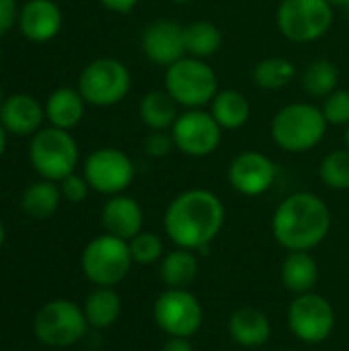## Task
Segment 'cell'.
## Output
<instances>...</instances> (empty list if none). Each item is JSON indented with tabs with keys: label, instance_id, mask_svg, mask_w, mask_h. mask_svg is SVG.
<instances>
[{
	"label": "cell",
	"instance_id": "4316f807",
	"mask_svg": "<svg viewBox=\"0 0 349 351\" xmlns=\"http://www.w3.org/2000/svg\"><path fill=\"white\" fill-rule=\"evenodd\" d=\"M84 317L91 327L95 329H107L111 327L119 315H121V298L113 288H101L93 290L84 300Z\"/></svg>",
	"mask_w": 349,
	"mask_h": 351
},
{
	"label": "cell",
	"instance_id": "8fae6325",
	"mask_svg": "<svg viewBox=\"0 0 349 351\" xmlns=\"http://www.w3.org/2000/svg\"><path fill=\"white\" fill-rule=\"evenodd\" d=\"M88 321L84 311L72 300H51L35 317V335L49 348H68L82 339Z\"/></svg>",
	"mask_w": 349,
	"mask_h": 351
},
{
	"label": "cell",
	"instance_id": "b9f144b4",
	"mask_svg": "<svg viewBox=\"0 0 349 351\" xmlns=\"http://www.w3.org/2000/svg\"><path fill=\"white\" fill-rule=\"evenodd\" d=\"M2 243H4V226L0 222V247H2Z\"/></svg>",
	"mask_w": 349,
	"mask_h": 351
},
{
	"label": "cell",
	"instance_id": "52a82bcc",
	"mask_svg": "<svg viewBox=\"0 0 349 351\" xmlns=\"http://www.w3.org/2000/svg\"><path fill=\"white\" fill-rule=\"evenodd\" d=\"M132 88L128 66L115 58H99L84 66L78 76V93L88 105L113 107L121 103Z\"/></svg>",
	"mask_w": 349,
	"mask_h": 351
},
{
	"label": "cell",
	"instance_id": "83f0119b",
	"mask_svg": "<svg viewBox=\"0 0 349 351\" xmlns=\"http://www.w3.org/2000/svg\"><path fill=\"white\" fill-rule=\"evenodd\" d=\"M185 35V53L191 58L208 60L216 56L222 47V31L210 21L189 23L183 31Z\"/></svg>",
	"mask_w": 349,
	"mask_h": 351
},
{
	"label": "cell",
	"instance_id": "6da1fadb",
	"mask_svg": "<svg viewBox=\"0 0 349 351\" xmlns=\"http://www.w3.org/2000/svg\"><path fill=\"white\" fill-rule=\"evenodd\" d=\"M226 210L222 199L210 189H185L177 193L165 210L163 226L175 247L206 253L224 226Z\"/></svg>",
	"mask_w": 349,
	"mask_h": 351
},
{
	"label": "cell",
	"instance_id": "74e56055",
	"mask_svg": "<svg viewBox=\"0 0 349 351\" xmlns=\"http://www.w3.org/2000/svg\"><path fill=\"white\" fill-rule=\"evenodd\" d=\"M6 130L2 128V123H0V156L4 154V148H6Z\"/></svg>",
	"mask_w": 349,
	"mask_h": 351
},
{
	"label": "cell",
	"instance_id": "5bb4252c",
	"mask_svg": "<svg viewBox=\"0 0 349 351\" xmlns=\"http://www.w3.org/2000/svg\"><path fill=\"white\" fill-rule=\"evenodd\" d=\"M276 162L259 150H245L237 154L226 171L230 187L245 197H257L269 191L276 183Z\"/></svg>",
	"mask_w": 349,
	"mask_h": 351
},
{
	"label": "cell",
	"instance_id": "7bdbcfd3",
	"mask_svg": "<svg viewBox=\"0 0 349 351\" xmlns=\"http://www.w3.org/2000/svg\"><path fill=\"white\" fill-rule=\"evenodd\" d=\"M2 103H4V97H2V88H0V109H2Z\"/></svg>",
	"mask_w": 349,
	"mask_h": 351
},
{
	"label": "cell",
	"instance_id": "4fadbf2b",
	"mask_svg": "<svg viewBox=\"0 0 349 351\" xmlns=\"http://www.w3.org/2000/svg\"><path fill=\"white\" fill-rule=\"evenodd\" d=\"M136 177L132 158L117 148H99L84 162V179L103 195L123 193Z\"/></svg>",
	"mask_w": 349,
	"mask_h": 351
},
{
	"label": "cell",
	"instance_id": "f546056e",
	"mask_svg": "<svg viewBox=\"0 0 349 351\" xmlns=\"http://www.w3.org/2000/svg\"><path fill=\"white\" fill-rule=\"evenodd\" d=\"M319 177L325 187L333 191H348L349 189V150L337 148L323 156L319 165Z\"/></svg>",
	"mask_w": 349,
	"mask_h": 351
},
{
	"label": "cell",
	"instance_id": "d4e9b609",
	"mask_svg": "<svg viewBox=\"0 0 349 351\" xmlns=\"http://www.w3.org/2000/svg\"><path fill=\"white\" fill-rule=\"evenodd\" d=\"M300 86L311 99H325L339 86V70L327 58H317L306 64L300 74Z\"/></svg>",
	"mask_w": 349,
	"mask_h": 351
},
{
	"label": "cell",
	"instance_id": "ac0fdd59",
	"mask_svg": "<svg viewBox=\"0 0 349 351\" xmlns=\"http://www.w3.org/2000/svg\"><path fill=\"white\" fill-rule=\"evenodd\" d=\"M43 107L31 95H12L2 103L0 123L12 136H29L37 134L43 121Z\"/></svg>",
	"mask_w": 349,
	"mask_h": 351
},
{
	"label": "cell",
	"instance_id": "836d02e7",
	"mask_svg": "<svg viewBox=\"0 0 349 351\" xmlns=\"http://www.w3.org/2000/svg\"><path fill=\"white\" fill-rule=\"evenodd\" d=\"M88 189H91L88 181H86L84 177H80V175H74V173L60 181L62 197H64L66 202H70V204H80V202H84L86 195H88Z\"/></svg>",
	"mask_w": 349,
	"mask_h": 351
},
{
	"label": "cell",
	"instance_id": "2e32d148",
	"mask_svg": "<svg viewBox=\"0 0 349 351\" xmlns=\"http://www.w3.org/2000/svg\"><path fill=\"white\" fill-rule=\"evenodd\" d=\"M101 222L107 234H113L123 241H132L138 232H142L144 212L140 204L130 195H111L101 212Z\"/></svg>",
	"mask_w": 349,
	"mask_h": 351
},
{
	"label": "cell",
	"instance_id": "d6a6232c",
	"mask_svg": "<svg viewBox=\"0 0 349 351\" xmlns=\"http://www.w3.org/2000/svg\"><path fill=\"white\" fill-rule=\"evenodd\" d=\"M142 146L150 158H165L175 150V142H173L171 132H148Z\"/></svg>",
	"mask_w": 349,
	"mask_h": 351
},
{
	"label": "cell",
	"instance_id": "cb8c5ba5",
	"mask_svg": "<svg viewBox=\"0 0 349 351\" xmlns=\"http://www.w3.org/2000/svg\"><path fill=\"white\" fill-rule=\"evenodd\" d=\"M138 113L150 132H171L181 111L167 90H150L142 97Z\"/></svg>",
	"mask_w": 349,
	"mask_h": 351
},
{
	"label": "cell",
	"instance_id": "8992f818",
	"mask_svg": "<svg viewBox=\"0 0 349 351\" xmlns=\"http://www.w3.org/2000/svg\"><path fill=\"white\" fill-rule=\"evenodd\" d=\"M132 263L134 259L128 241L107 232L93 239L84 247L80 257V265L86 280L101 288H113L121 280H125L132 269Z\"/></svg>",
	"mask_w": 349,
	"mask_h": 351
},
{
	"label": "cell",
	"instance_id": "d590c367",
	"mask_svg": "<svg viewBox=\"0 0 349 351\" xmlns=\"http://www.w3.org/2000/svg\"><path fill=\"white\" fill-rule=\"evenodd\" d=\"M107 10H111V12H117V14H128V12H132L136 6H138V2L140 0H99Z\"/></svg>",
	"mask_w": 349,
	"mask_h": 351
},
{
	"label": "cell",
	"instance_id": "44dd1931",
	"mask_svg": "<svg viewBox=\"0 0 349 351\" xmlns=\"http://www.w3.org/2000/svg\"><path fill=\"white\" fill-rule=\"evenodd\" d=\"M208 107H210L208 111L224 132H234L245 128L251 117V103L237 88L218 90Z\"/></svg>",
	"mask_w": 349,
	"mask_h": 351
},
{
	"label": "cell",
	"instance_id": "ab89813d",
	"mask_svg": "<svg viewBox=\"0 0 349 351\" xmlns=\"http://www.w3.org/2000/svg\"><path fill=\"white\" fill-rule=\"evenodd\" d=\"M344 146L349 150V125H346V130H344Z\"/></svg>",
	"mask_w": 349,
	"mask_h": 351
},
{
	"label": "cell",
	"instance_id": "e0dca14e",
	"mask_svg": "<svg viewBox=\"0 0 349 351\" xmlns=\"http://www.w3.org/2000/svg\"><path fill=\"white\" fill-rule=\"evenodd\" d=\"M19 27L31 41H49L62 29V10L53 0H29L21 8Z\"/></svg>",
	"mask_w": 349,
	"mask_h": 351
},
{
	"label": "cell",
	"instance_id": "7402d4cb",
	"mask_svg": "<svg viewBox=\"0 0 349 351\" xmlns=\"http://www.w3.org/2000/svg\"><path fill=\"white\" fill-rule=\"evenodd\" d=\"M200 274L197 253L189 249H173L158 263V278L167 288H189Z\"/></svg>",
	"mask_w": 349,
	"mask_h": 351
},
{
	"label": "cell",
	"instance_id": "7c38bea8",
	"mask_svg": "<svg viewBox=\"0 0 349 351\" xmlns=\"http://www.w3.org/2000/svg\"><path fill=\"white\" fill-rule=\"evenodd\" d=\"M222 134L224 130L206 109H185L171 128L175 150L191 158H206L214 154L222 142Z\"/></svg>",
	"mask_w": 349,
	"mask_h": 351
},
{
	"label": "cell",
	"instance_id": "7a4b0ae2",
	"mask_svg": "<svg viewBox=\"0 0 349 351\" xmlns=\"http://www.w3.org/2000/svg\"><path fill=\"white\" fill-rule=\"evenodd\" d=\"M331 230V210L323 197L296 191L284 197L272 216V234L286 251H313Z\"/></svg>",
	"mask_w": 349,
	"mask_h": 351
},
{
	"label": "cell",
	"instance_id": "9a60e30c",
	"mask_svg": "<svg viewBox=\"0 0 349 351\" xmlns=\"http://www.w3.org/2000/svg\"><path fill=\"white\" fill-rule=\"evenodd\" d=\"M185 27L169 19H156L144 27L140 37L142 53L148 62L160 68H169L171 64L185 58Z\"/></svg>",
	"mask_w": 349,
	"mask_h": 351
},
{
	"label": "cell",
	"instance_id": "e575fe53",
	"mask_svg": "<svg viewBox=\"0 0 349 351\" xmlns=\"http://www.w3.org/2000/svg\"><path fill=\"white\" fill-rule=\"evenodd\" d=\"M19 6L14 0H0V35L8 33L14 23H19Z\"/></svg>",
	"mask_w": 349,
	"mask_h": 351
},
{
	"label": "cell",
	"instance_id": "5b68a950",
	"mask_svg": "<svg viewBox=\"0 0 349 351\" xmlns=\"http://www.w3.org/2000/svg\"><path fill=\"white\" fill-rule=\"evenodd\" d=\"M335 19V8L327 0H282L276 10L280 33L292 43H313L323 39Z\"/></svg>",
	"mask_w": 349,
	"mask_h": 351
},
{
	"label": "cell",
	"instance_id": "ee69618b",
	"mask_svg": "<svg viewBox=\"0 0 349 351\" xmlns=\"http://www.w3.org/2000/svg\"><path fill=\"white\" fill-rule=\"evenodd\" d=\"M348 8H349V6H348Z\"/></svg>",
	"mask_w": 349,
	"mask_h": 351
},
{
	"label": "cell",
	"instance_id": "30bf717a",
	"mask_svg": "<svg viewBox=\"0 0 349 351\" xmlns=\"http://www.w3.org/2000/svg\"><path fill=\"white\" fill-rule=\"evenodd\" d=\"M154 323L169 337H193L204 323L202 302L187 288H167L154 300Z\"/></svg>",
	"mask_w": 349,
	"mask_h": 351
},
{
	"label": "cell",
	"instance_id": "3957f363",
	"mask_svg": "<svg viewBox=\"0 0 349 351\" xmlns=\"http://www.w3.org/2000/svg\"><path fill=\"white\" fill-rule=\"evenodd\" d=\"M327 119L315 103H290L282 107L269 125L272 140L290 154H304L317 148L327 134Z\"/></svg>",
	"mask_w": 349,
	"mask_h": 351
},
{
	"label": "cell",
	"instance_id": "9c48e42d",
	"mask_svg": "<svg viewBox=\"0 0 349 351\" xmlns=\"http://www.w3.org/2000/svg\"><path fill=\"white\" fill-rule=\"evenodd\" d=\"M286 319L292 335L309 346H319L327 341L335 329V308L325 296L317 292L294 296L288 306Z\"/></svg>",
	"mask_w": 349,
	"mask_h": 351
},
{
	"label": "cell",
	"instance_id": "4dcf8cb0",
	"mask_svg": "<svg viewBox=\"0 0 349 351\" xmlns=\"http://www.w3.org/2000/svg\"><path fill=\"white\" fill-rule=\"evenodd\" d=\"M128 245H130L132 259L138 265L160 263V259L165 257V241L154 232H144L142 230L132 241H128Z\"/></svg>",
	"mask_w": 349,
	"mask_h": 351
},
{
	"label": "cell",
	"instance_id": "603a6c76",
	"mask_svg": "<svg viewBox=\"0 0 349 351\" xmlns=\"http://www.w3.org/2000/svg\"><path fill=\"white\" fill-rule=\"evenodd\" d=\"M84 99L78 93V88H68L62 86L58 90H53L47 97L45 103V117L51 121L53 128L60 130H72L74 125L80 123L82 115H84Z\"/></svg>",
	"mask_w": 349,
	"mask_h": 351
},
{
	"label": "cell",
	"instance_id": "60d3db41",
	"mask_svg": "<svg viewBox=\"0 0 349 351\" xmlns=\"http://www.w3.org/2000/svg\"><path fill=\"white\" fill-rule=\"evenodd\" d=\"M171 4H189V2H193V0H169Z\"/></svg>",
	"mask_w": 349,
	"mask_h": 351
},
{
	"label": "cell",
	"instance_id": "f1b7e54d",
	"mask_svg": "<svg viewBox=\"0 0 349 351\" xmlns=\"http://www.w3.org/2000/svg\"><path fill=\"white\" fill-rule=\"evenodd\" d=\"M60 187L53 185V181H39V183H33L31 187L25 189L23 197H21V206H23V212L35 220H43V218H49L58 206H60Z\"/></svg>",
	"mask_w": 349,
	"mask_h": 351
},
{
	"label": "cell",
	"instance_id": "1f68e13d",
	"mask_svg": "<svg viewBox=\"0 0 349 351\" xmlns=\"http://www.w3.org/2000/svg\"><path fill=\"white\" fill-rule=\"evenodd\" d=\"M321 111L329 125L346 128L349 125V90L337 88L329 97L323 99Z\"/></svg>",
	"mask_w": 349,
	"mask_h": 351
},
{
	"label": "cell",
	"instance_id": "ba28073f",
	"mask_svg": "<svg viewBox=\"0 0 349 351\" xmlns=\"http://www.w3.org/2000/svg\"><path fill=\"white\" fill-rule=\"evenodd\" d=\"M33 169L47 181H62L74 173L78 165V144L68 130H39L29 146Z\"/></svg>",
	"mask_w": 349,
	"mask_h": 351
},
{
	"label": "cell",
	"instance_id": "277c9868",
	"mask_svg": "<svg viewBox=\"0 0 349 351\" xmlns=\"http://www.w3.org/2000/svg\"><path fill=\"white\" fill-rule=\"evenodd\" d=\"M165 90L183 109H204L220 90L218 74L206 60L185 56L165 68Z\"/></svg>",
	"mask_w": 349,
	"mask_h": 351
},
{
	"label": "cell",
	"instance_id": "f35d334b",
	"mask_svg": "<svg viewBox=\"0 0 349 351\" xmlns=\"http://www.w3.org/2000/svg\"><path fill=\"white\" fill-rule=\"evenodd\" d=\"M333 8H348L349 0H327Z\"/></svg>",
	"mask_w": 349,
	"mask_h": 351
},
{
	"label": "cell",
	"instance_id": "ffe728a7",
	"mask_svg": "<svg viewBox=\"0 0 349 351\" xmlns=\"http://www.w3.org/2000/svg\"><path fill=\"white\" fill-rule=\"evenodd\" d=\"M282 284L294 296L313 292L319 282V263L311 251H288L280 267Z\"/></svg>",
	"mask_w": 349,
	"mask_h": 351
},
{
	"label": "cell",
	"instance_id": "8d00e7d4",
	"mask_svg": "<svg viewBox=\"0 0 349 351\" xmlns=\"http://www.w3.org/2000/svg\"><path fill=\"white\" fill-rule=\"evenodd\" d=\"M160 351H195V350H193V346H191L189 337H169V339L163 343Z\"/></svg>",
	"mask_w": 349,
	"mask_h": 351
},
{
	"label": "cell",
	"instance_id": "d6986e66",
	"mask_svg": "<svg viewBox=\"0 0 349 351\" xmlns=\"http://www.w3.org/2000/svg\"><path fill=\"white\" fill-rule=\"evenodd\" d=\"M228 335L241 348H261L272 337V321L257 306H241L228 317Z\"/></svg>",
	"mask_w": 349,
	"mask_h": 351
},
{
	"label": "cell",
	"instance_id": "484cf974",
	"mask_svg": "<svg viewBox=\"0 0 349 351\" xmlns=\"http://www.w3.org/2000/svg\"><path fill=\"white\" fill-rule=\"evenodd\" d=\"M253 82L261 90H282L296 78V66L292 60L282 56H269L253 66Z\"/></svg>",
	"mask_w": 349,
	"mask_h": 351
}]
</instances>
